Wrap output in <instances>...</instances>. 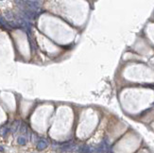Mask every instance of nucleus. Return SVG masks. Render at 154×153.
Masks as SVG:
<instances>
[{
    "label": "nucleus",
    "mask_w": 154,
    "mask_h": 153,
    "mask_svg": "<svg viewBox=\"0 0 154 153\" xmlns=\"http://www.w3.org/2000/svg\"><path fill=\"white\" fill-rule=\"evenodd\" d=\"M17 142H18V144H19V145L24 146V145H26V143H27V139H26L25 137H23V136H20V137L18 138Z\"/></svg>",
    "instance_id": "0eeeda50"
},
{
    "label": "nucleus",
    "mask_w": 154,
    "mask_h": 153,
    "mask_svg": "<svg viewBox=\"0 0 154 153\" xmlns=\"http://www.w3.org/2000/svg\"><path fill=\"white\" fill-rule=\"evenodd\" d=\"M20 128V122L19 121H14L11 125V131L12 132H15L18 129Z\"/></svg>",
    "instance_id": "423d86ee"
},
{
    "label": "nucleus",
    "mask_w": 154,
    "mask_h": 153,
    "mask_svg": "<svg viewBox=\"0 0 154 153\" xmlns=\"http://www.w3.org/2000/svg\"><path fill=\"white\" fill-rule=\"evenodd\" d=\"M20 131L22 133L27 132V126H26V124H22V126H20Z\"/></svg>",
    "instance_id": "6e6552de"
},
{
    "label": "nucleus",
    "mask_w": 154,
    "mask_h": 153,
    "mask_svg": "<svg viewBox=\"0 0 154 153\" xmlns=\"http://www.w3.org/2000/svg\"><path fill=\"white\" fill-rule=\"evenodd\" d=\"M0 27L5 28V29H11L10 24H9V22L3 16H1V15H0Z\"/></svg>",
    "instance_id": "7ed1b4c3"
},
{
    "label": "nucleus",
    "mask_w": 154,
    "mask_h": 153,
    "mask_svg": "<svg viewBox=\"0 0 154 153\" xmlns=\"http://www.w3.org/2000/svg\"><path fill=\"white\" fill-rule=\"evenodd\" d=\"M8 131H9V129L6 127H4L1 129V131H0V133H1V135H6L8 133Z\"/></svg>",
    "instance_id": "1a4fd4ad"
},
{
    "label": "nucleus",
    "mask_w": 154,
    "mask_h": 153,
    "mask_svg": "<svg viewBox=\"0 0 154 153\" xmlns=\"http://www.w3.org/2000/svg\"><path fill=\"white\" fill-rule=\"evenodd\" d=\"M0 152H4V147L2 146H0Z\"/></svg>",
    "instance_id": "9d476101"
},
{
    "label": "nucleus",
    "mask_w": 154,
    "mask_h": 153,
    "mask_svg": "<svg viewBox=\"0 0 154 153\" xmlns=\"http://www.w3.org/2000/svg\"><path fill=\"white\" fill-rule=\"evenodd\" d=\"M5 17H6V20L8 22H13L15 21V15L11 12V11H6L5 12Z\"/></svg>",
    "instance_id": "20e7f679"
},
{
    "label": "nucleus",
    "mask_w": 154,
    "mask_h": 153,
    "mask_svg": "<svg viewBox=\"0 0 154 153\" xmlns=\"http://www.w3.org/2000/svg\"><path fill=\"white\" fill-rule=\"evenodd\" d=\"M79 151H80V153H90L91 152V148H90V146L84 145V146H81L79 148Z\"/></svg>",
    "instance_id": "39448f33"
},
{
    "label": "nucleus",
    "mask_w": 154,
    "mask_h": 153,
    "mask_svg": "<svg viewBox=\"0 0 154 153\" xmlns=\"http://www.w3.org/2000/svg\"><path fill=\"white\" fill-rule=\"evenodd\" d=\"M47 146H48V144L45 140H40L37 144V149L38 150H44L47 147Z\"/></svg>",
    "instance_id": "f03ea898"
},
{
    "label": "nucleus",
    "mask_w": 154,
    "mask_h": 153,
    "mask_svg": "<svg viewBox=\"0 0 154 153\" xmlns=\"http://www.w3.org/2000/svg\"><path fill=\"white\" fill-rule=\"evenodd\" d=\"M75 148H76V145L72 144V143H66L61 147V149L62 151H70V150H73Z\"/></svg>",
    "instance_id": "f257e3e1"
}]
</instances>
